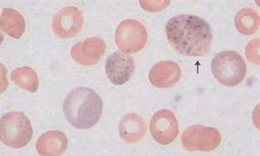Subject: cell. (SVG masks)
Masks as SVG:
<instances>
[{
    "label": "cell",
    "mask_w": 260,
    "mask_h": 156,
    "mask_svg": "<svg viewBox=\"0 0 260 156\" xmlns=\"http://www.w3.org/2000/svg\"><path fill=\"white\" fill-rule=\"evenodd\" d=\"M167 39L175 50L188 57H201L210 51L212 30L209 23L196 15L180 14L166 26Z\"/></svg>",
    "instance_id": "1"
},
{
    "label": "cell",
    "mask_w": 260,
    "mask_h": 156,
    "mask_svg": "<svg viewBox=\"0 0 260 156\" xmlns=\"http://www.w3.org/2000/svg\"><path fill=\"white\" fill-rule=\"evenodd\" d=\"M64 115L77 129H90L99 122L103 102L94 90L78 88L69 92L63 101Z\"/></svg>",
    "instance_id": "2"
},
{
    "label": "cell",
    "mask_w": 260,
    "mask_h": 156,
    "mask_svg": "<svg viewBox=\"0 0 260 156\" xmlns=\"http://www.w3.org/2000/svg\"><path fill=\"white\" fill-rule=\"evenodd\" d=\"M1 141L14 149L23 148L32 137V127L29 120L23 112H9L0 120Z\"/></svg>",
    "instance_id": "3"
},
{
    "label": "cell",
    "mask_w": 260,
    "mask_h": 156,
    "mask_svg": "<svg viewBox=\"0 0 260 156\" xmlns=\"http://www.w3.org/2000/svg\"><path fill=\"white\" fill-rule=\"evenodd\" d=\"M213 75L226 87H235L246 76L247 67L242 57L235 51L218 53L212 61Z\"/></svg>",
    "instance_id": "4"
},
{
    "label": "cell",
    "mask_w": 260,
    "mask_h": 156,
    "mask_svg": "<svg viewBox=\"0 0 260 156\" xmlns=\"http://www.w3.org/2000/svg\"><path fill=\"white\" fill-rule=\"evenodd\" d=\"M181 142L188 151L210 152L220 145L221 136L217 129L194 125L184 131Z\"/></svg>",
    "instance_id": "5"
},
{
    "label": "cell",
    "mask_w": 260,
    "mask_h": 156,
    "mask_svg": "<svg viewBox=\"0 0 260 156\" xmlns=\"http://www.w3.org/2000/svg\"><path fill=\"white\" fill-rule=\"evenodd\" d=\"M148 34L146 28L134 19H126L119 24L116 32V43L125 53H136L146 46Z\"/></svg>",
    "instance_id": "6"
},
{
    "label": "cell",
    "mask_w": 260,
    "mask_h": 156,
    "mask_svg": "<svg viewBox=\"0 0 260 156\" xmlns=\"http://www.w3.org/2000/svg\"><path fill=\"white\" fill-rule=\"evenodd\" d=\"M52 26L57 37L72 39L81 32L83 26V17L78 8L68 6L55 14Z\"/></svg>",
    "instance_id": "7"
},
{
    "label": "cell",
    "mask_w": 260,
    "mask_h": 156,
    "mask_svg": "<svg viewBox=\"0 0 260 156\" xmlns=\"http://www.w3.org/2000/svg\"><path fill=\"white\" fill-rule=\"evenodd\" d=\"M150 130L153 138L160 145H169L178 136V122L169 110H160L151 118Z\"/></svg>",
    "instance_id": "8"
},
{
    "label": "cell",
    "mask_w": 260,
    "mask_h": 156,
    "mask_svg": "<svg viewBox=\"0 0 260 156\" xmlns=\"http://www.w3.org/2000/svg\"><path fill=\"white\" fill-rule=\"evenodd\" d=\"M136 65L132 56L116 52L108 57L106 62V72L114 85H124L134 73Z\"/></svg>",
    "instance_id": "9"
},
{
    "label": "cell",
    "mask_w": 260,
    "mask_h": 156,
    "mask_svg": "<svg viewBox=\"0 0 260 156\" xmlns=\"http://www.w3.org/2000/svg\"><path fill=\"white\" fill-rule=\"evenodd\" d=\"M106 44L100 37H89L79 42L71 49V56L76 62L84 66H93L105 53Z\"/></svg>",
    "instance_id": "10"
},
{
    "label": "cell",
    "mask_w": 260,
    "mask_h": 156,
    "mask_svg": "<svg viewBox=\"0 0 260 156\" xmlns=\"http://www.w3.org/2000/svg\"><path fill=\"white\" fill-rule=\"evenodd\" d=\"M181 76V70L176 62L162 61L155 64L149 73V79L154 87L169 88L176 85Z\"/></svg>",
    "instance_id": "11"
},
{
    "label": "cell",
    "mask_w": 260,
    "mask_h": 156,
    "mask_svg": "<svg viewBox=\"0 0 260 156\" xmlns=\"http://www.w3.org/2000/svg\"><path fill=\"white\" fill-rule=\"evenodd\" d=\"M68 138L61 131H48L43 134L37 141V151L40 155H61L68 148Z\"/></svg>",
    "instance_id": "12"
},
{
    "label": "cell",
    "mask_w": 260,
    "mask_h": 156,
    "mask_svg": "<svg viewBox=\"0 0 260 156\" xmlns=\"http://www.w3.org/2000/svg\"><path fill=\"white\" fill-rule=\"evenodd\" d=\"M119 133L121 139L126 143L139 142L146 136V122L137 114H128L119 124Z\"/></svg>",
    "instance_id": "13"
},
{
    "label": "cell",
    "mask_w": 260,
    "mask_h": 156,
    "mask_svg": "<svg viewBox=\"0 0 260 156\" xmlns=\"http://www.w3.org/2000/svg\"><path fill=\"white\" fill-rule=\"evenodd\" d=\"M1 29L14 38H20L25 32V20L23 15L13 9H5L0 19Z\"/></svg>",
    "instance_id": "14"
},
{
    "label": "cell",
    "mask_w": 260,
    "mask_h": 156,
    "mask_svg": "<svg viewBox=\"0 0 260 156\" xmlns=\"http://www.w3.org/2000/svg\"><path fill=\"white\" fill-rule=\"evenodd\" d=\"M235 23V27L241 34L253 35L259 28V15L253 9H243L236 14Z\"/></svg>",
    "instance_id": "15"
},
{
    "label": "cell",
    "mask_w": 260,
    "mask_h": 156,
    "mask_svg": "<svg viewBox=\"0 0 260 156\" xmlns=\"http://www.w3.org/2000/svg\"><path fill=\"white\" fill-rule=\"evenodd\" d=\"M11 80L18 88L27 92H36L39 88V77L36 71L31 67H19L13 71Z\"/></svg>",
    "instance_id": "16"
},
{
    "label": "cell",
    "mask_w": 260,
    "mask_h": 156,
    "mask_svg": "<svg viewBox=\"0 0 260 156\" xmlns=\"http://www.w3.org/2000/svg\"><path fill=\"white\" fill-rule=\"evenodd\" d=\"M259 40H254L249 43L246 48V55L248 59L254 64H259Z\"/></svg>",
    "instance_id": "17"
},
{
    "label": "cell",
    "mask_w": 260,
    "mask_h": 156,
    "mask_svg": "<svg viewBox=\"0 0 260 156\" xmlns=\"http://www.w3.org/2000/svg\"><path fill=\"white\" fill-rule=\"evenodd\" d=\"M170 1H141L140 4L144 10L149 12H158L164 10L170 5Z\"/></svg>",
    "instance_id": "18"
}]
</instances>
